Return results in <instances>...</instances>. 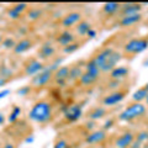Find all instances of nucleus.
Returning a JSON list of instances; mask_svg holds the SVG:
<instances>
[{"mask_svg": "<svg viewBox=\"0 0 148 148\" xmlns=\"http://www.w3.org/2000/svg\"><path fill=\"white\" fill-rule=\"evenodd\" d=\"M91 58L94 59L101 74H109L114 68L117 67V63L122 59V53L114 49L110 46H105V47L100 48Z\"/></svg>", "mask_w": 148, "mask_h": 148, "instance_id": "1", "label": "nucleus"}, {"mask_svg": "<svg viewBox=\"0 0 148 148\" xmlns=\"http://www.w3.org/2000/svg\"><path fill=\"white\" fill-rule=\"evenodd\" d=\"M30 121L40 125H45L53 119V106L52 103L48 100H38L32 105L29 111Z\"/></svg>", "mask_w": 148, "mask_h": 148, "instance_id": "2", "label": "nucleus"}, {"mask_svg": "<svg viewBox=\"0 0 148 148\" xmlns=\"http://www.w3.org/2000/svg\"><path fill=\"white\" fill-rule=\"evenodd\" d=\"M62 62H63V57L56 58V61H53L49 66H46L42 72H40L38 74H36L35 77L31 78L30 85L34 89H42V88L47 86L51 82H53V74L61 67Z\"/></svg>", "mask_w": 148, "mask_h": 148, "instance_id": "3", "label": "nucleus"}, {"mask_svg": "<svg viewBox=\"0 0 148 148\" xmlns=\"http://www.w3.org/2000/svg\"><path fill=\"white\" fill-rule=\"evenodd\" d=\"M100 77H101L100 69L95 64L94 59L90 58L85 62L84 73L82 74V77L79 78V80H78V85L82 88H89L91 85H94L95 83L99 80Z\"/></svg>", "mask_w": 148, "mask_h": 148, "instance_id": "4", "label": "nucleus"}, {"mask_svg": "<svg viewBox=\"0 0 148 148\" xmlns=\"http://www.w3.org/2000/svg\"><path fill=\"white\" fill-rule=\"evenodd\" d=\"M147 106L143 103H131L119 114L117 120L121 122H132L146 116Z\"/></svg>", "mask_w": 148, "mask_h": 148, "instance_id": "5", "label": "nucleus"}, {"mask_svg": "<svg viewBox=\"0 0 148 148\" xmlns=\"http://www.w3.org/2000/svg\"><path fill=\"white\" fill-rule=\"evenodd\" d=\"M148 48V36L133 37L128 40L123 45V54L126 56H136L140 54Z\"/></svg>", "mask_w": 148, "mask_h": 148, "instance_id": "6", "label": "nucleus"}, {"mask_svg": "<svg viewBox=\"0 0 148 148\" xmlns=\"http://www.w3.org/2000/svg\"><path fill=\"white\" fill-rule=\"evenodd\" d=\"M56 53H57V46L52 41L47 40L43 41L38 47V49H37V58L45 63L47 61H52L56 57Z\"/></svg>", "mask_w": 148, "mask_h": 148, "instance_id": "7", "label": "nucleus"}, {"mask_svg": "<svg viewBox=\"0 0 148 148\" xmlns=\"http://www.w3.org/2000/svg\"><path fill=\"white\" fill-rule=\"evenodd\" d=\"M126 95H127V91L121 89L109 91L101 99V106H104V108H114V106L121 104L125 100V98H126Z\"/></svg>", "mask_w": 148, "mask_h": 148, "instance_id": "8", "label": "nucleus"}, {"mask_svg": "<svg viewBox=\"0 0 148 148\" xmlns=\"http://www.w3.org/2000/svg\"><path fill=\"white\" fill-rule=\"evenodd\" d=\"M84 109V104L83 103H75L72 105H68L66 109L63 110V116L64 120L68 123H74L77 122L78 120H80V117L83 116V110Z\"/></svg>", "mask_w": 148, "mask_h": 148, "instance_id": "9", "label": "nucleus"}, {"mask_svg": "<svg viewBox=\"0 0 148 148\" xmlns=\"http://www.w3.org/2000/svg\"><path fill=\"white\" fill-rule=\"evenodd\" d=\"M83 14L80 11H69L64 16H62L59 21V26L63 30H72L83 20Z\"/></svg>", "mask_w": 148, "mask_h": 148, "instance_id": "10", "label": "nucleus"}, {"mask_svg": "<svg viewBox=\"0 0 148 148\" xmlns=\"http://www.w3.org/2000/svg\"><path fill=\"white\" fill-rule=\"evenodd\" d=\"M46 67V64L42 62V61H40L37 57L35 58H31L29 59L26 63H25V66H24V74L27 77H35L36 74H38L40 72H42L43 69Z\"/></svg>", "mask_w": 148, "mask_h": 148, "instance_id": "11", "label": "nucleus"}, {"mask_svg": "<svg viewBox=\"0 0 148 148\" xmlns=\"http://www.w3.org/2000/svg\"><path fill=\"white\" fill-rule=\"evenodd\" d=\"M143 20V15L142 12L138 14H132V15H125V16H119L116 25L121 29H128V27L136 26Z\"/></svg>", "mask_w": 148, "mask_h": 148, "instance_id": "12", "label": "nucleus"}, {"mask_svg": "<svg viewBox=\"0 0 148 148\" xmlns=\"http://www.w3.org/2000/svg\"><path fill=\"white\" fill-rule=\"evenodd\" d=\"M106 137H108V132H106L105 130L96 128V130H92V131L88 132L84 142L88 146H96V145L103 143L106 140Z\"/></svg>", "mask_w": 148, "mask_h": 148, "instance_id": "13", "label": "nucleus"}, {"mask_svg": "<svg viewBox=\"0 0 148 148\" xmlns=\"http://www.w3.org/2000/svg\"><path fill=\"white\" fill-rule=\"evenodd\" d=\"M78 40V37L74 34V31L72 30H62L61 32H58L56 36V45L61 48H64L69 46L71 43L75 42Z\"/></svg>", "mask_w": 148, "mask_h": 148, "instance_id": "14", "label": "nucleus"}, {"mask_svg": "<svg viewBox=\"0 0 148 148\" xmlns=\"http://www.w3.org/2000/svg\"><path fill=\"white\" fill-rule=\"evenodd\" d=\"M29 4L27 3H17V4H14L12 6H10L6 11V16L10 18V20L16 21L18 20L24 14H26V11L29 10Z\"/></svg>", "mask_w": 148, "mask_h": 148, "instance_id": "15", "label": "nucleus"}, {"mask_svg": "<svg viewBox=\"0 0 148 148\" xmlns=\"http://www.w3.org/2000/svg\"><path fill=\"white\" fill-rule=\"evenodd\" d=\"M69 79V66H61L53 74V82L56 85L63 88L68 84Z\"/></svg>", "mask_w": 148, "mask_h": 148, "instance_id": "16", "label": "nucleus"}, {"mask_svg": "<svg viewBox=\"0 0 148 148\" xmlns=\"http://www.w3.org/2000/svg\"><path fill=\"white\" fill-rule=\"evenodd\" d=\"M84 69H85V62L84 61H80V62H77L69 66V79L68 83H78L79 78L82 77V74L84 73Z\"/></svg>", "mask_w": 148, "mask_h": 148, "instance_id": "17", "label": "nucleus"}, {"mask_svg": "<svg viewBox=\"0 0 148 148\" xmlns=\"http://www.w3.org/2000/svg\"><path fill=\"white\" fill-rule=\"evenodd\" d=\"M135 132L132 131H125L121 133L116 140H115V147L116 148H130L135 141Z\"/></svg>", "mask_w": 148, "mask_h": 148, "instance_id": "18", "label": "nucleus"}, {"mask_svg": "<svg viewBox=\"0 0 148 148\" xmlns=\"http://www.w3.org/2000/svg\"><path fill=\"white\" fill-rule=\"evenodd\" d=\"M32 46H34V41L29 37H22L21 40L16 41V45L15 47L12 48V53L16 54V56H21L26 53L27 51H30L32 48Z\"/></svg>", "mask_w": 148, "mask_h": 148, "instance_id": "19", "label": "nucleus"}, {"mask_svg": "<svg viewBox=\"0 0 148 148\" xmlns=\"http://www.w3.org/2000/svg\"><path fill=\"white\" fill-rule=\"evenodd\" d=\"M142 8H143L142 4H138V3H125V4H121L119 15L125 16V15H132V14L142 12Z\"/></svg>", "mask_w": 148, "mask_h": 148, "instance_id": "20", "label": "nucleus"}, {"mask_svg": "<svg viewBox=\"0 0 148 148\" xmlns=\"http://www.w3.org/2000/svg\"><path fill=\"white\" fill-rule=\"evenodd\" d=\"M128 75H130V68L126 66H117L109 73L110 80H116V82H122Z\"/></svg>", "mask_w": 148, "mask_h": 148, "instance_id": "21", "label": "nucleus"}, {"mask_svg": "<svg viewBox=\"0 0 148 148\" xmlns=\"http://www.w3.org/2000/svg\"><path fill=\"white\" fill-rule=\"evenodd\" d=\"M92 24L90 21L85 20V18H83V20L78 24L75 27H74V34H75L77 37H85L86 34L89 32L90 29H92Z\"/></svg>", "mask_w": 148, "mask_h": 148, "instance_id": "22", "label": "nucleus"}, {"mask_svg": "<svg viewBox=\"0 0 148 148\" xmlns=\"http://www.w3.org/2000/svg\"><path fill=\"white\" fill-rule=\"evenodd\" d=\"M106 114H108V110L104 106H95V108H92L89 112H88L86 117L90 120V121H99L103 117L106 116Z\"/></svg>", "mask_w": 148, "mask_h": 148, "instance_id": "23", "label": "nucleus"}, {"mask_svg": "<svg viewBox=\"0 0 148 148\" xmlns=\"http://www.w3.org/2000/svg\"><path fill=\"white\" fill-rule=\"evenodd\" d=\"M120 8H121V4L116 3V1H110V3H105L103 8H101V12L106 16H114L119 14Z\"/></svg>", "mask_w": 148, "mask_h": 148, "instance_id": "24", "label": "nucleus"}, {"mask_svg": "<svg viewBox=\"0 0 148 148\" xmlns=\"http://www.w3.org/2000/svg\"><path fill=\"white\" fill-rule=\"evenodd\" d=\"M43 15V11L41 8H29V10L26 11V18L31 22H35L37 20H40Z\"/></svg>", "mask_w": 148, "mask_h": 148, "instance_id": "25", "label": "nucleus"}, {"mask_svg": "<svg viewBox=\"0 0 148 148\" xmlns=\"http://www.w3.org/2000/svg\"><path fill=\"white\" fill-rule=\"evenodd\" d=\"M21 112L22 109L18 105H12V108L10 110V114L8 116V121L9 123H16L18 121V119L21 117Z\"/></svg>", "mask_w": 148, "mask_h": 148, "instance_id": "26", "label": "nucleus"}, {"mask_svg": "<svg viewBox=\"0 0 148 148\" xmlns=\"http://www.w3.org/2000/svg\"><path fill=\"white\" fill-rule=\"evenodd\" d=\"M147 96H148V90L145 86H141L140 89H137L132 94V100H133V103H143Z\"/></svg>", "mask_w": 148, "mask_h": 148, "instance_id": "27", "label": "nucleus"}, {"mask_svg": "<svg viewBox=\"0 0 148 148\" xmlns=\"http://www.w3.org/2000/svg\"><path fill=\"white\" fill-rule=\"evenodd\" d=\"M82 45H83V41H78L77 40L75 42H73V43H71L69 46H67V47L62 48V52L64 54H72L74 52H77V51L82 47Z\"/></svg>", "mask_w": 148, "mask_h": 148, "instance_id": "28", "label": "nucleus"}, {"mask_svg": "<svg viewBox=\"0 0 148 148\" xmlns=\"http://www.w3.org/2000/svg\"><path fill=\"white\" fill-rule=\"evenodd\" d=\"M15 45H16V41L12 38V37H9V36H6V37H4V40H3V42H1V47L3 49H6V51H12V48L15 47Z\"/></svg>", "mask_w": 148, "mask_h": 148, "instance_id": "29", "label": "nucleus"}, {"mask_svg": "<svg viewBox=\"0 0 148 148\" xmlns=\"http://www.w3.org/2000/svg\"><path fill=\"white\" fill-rule=\"evenodd\" d=\"M12 69L9 67V66H5V64H3L1 67H0V78H3V79H6V80H10V78L12 77Z\"/></svg>", "mask_w": 148, "mask_h": 148, "instance_id": "30", "label": "nucleus"}, {"mask_svg": "<svg viewBox=\"0 0 148 148\" xmlns=\"http://www.w3.org/2000/svg\"><path fill=\"white\" fill-rule=\"evenodd\" d=\"M32 89H34V88H32L30 84H27V85H24V86L18 88V89L16 90V94L18 96H27L32 91Z\"/></svg>", "mask_w": 148, "mask_h": 148, "instance_id": "31", "label": "nucleus"}, {"mask_svg": "<svg viewBox=\"0 0 148 148\" xmlns=\"http://www.w3.org/2000/svg\"><path fill=\"white\" fill-rule=\"evenodd\" d=\"M53 148H71V145H69L68 140H66V138H58L54 142Z\"/></svg>", "mask_w": 148, "mask_h": 148, "instance_id": "32", "label": "nucleus"}, {"mask_svg": "<svg viewBox=\"0 0 148 148\" xmlns=\"http://www.w3.org/2000/svg\"><path fill=\"white\" fill-rule=\"evenodd\" d=\"M96 35H98V30H96L95 27H92V29L89 30V32L86 34L85 37L88 40H92V38H95V37H96Z\"/></svg>", "mask_w": 148, "mask_h": 148, "instance_id": "33", "label": "nucleus"}, {"mask_svg": "<svg viewBox=\"0 0 148 148\" xmlns=\"http://www.w3.org/2000/svg\"><path fill=\"white\" fill-rule=\"evenodd\" d=\"M114 122H115V121H114V120H112V119H111V120H108V121H106V122H105V125H104V126H103V130H105V131H106V132H108V130H110V128H111V127H112V126H114V125H115Z\"/></svg>", "mask_w": 148, "mask_h": 148, "instance_id": "34", "label": "nucleus"}, {"mask_svg": "<svg viewBox=\"0 0 148 148\" xmlns=\"http://www.w3.org/2000/svg\"><path fill=\"white\" fill-rule=\"evenodd\" d=\"M9 94H11V90L10 89H3V90H0V100L5 99Z\"/></svg>", "mask_w": 148, "mask_h": 148, "instance_id": "35", "label": "nucleus"}, {"mask_svg": "<svg viewBox=\"0 0 148 148\" xmlns=\"http://www.w3.org/2000/svg\"><path fill=\"white\" fill-rule=\"evenodd\" d=\"M0 148H16V146L14 145L12 142H6V143H4V145Z\"/></svg>", "mask_w": 148, "mask_h": 148, "instance_id": "36", "label": "nucleus"}, {"mask_svg": "<svg viewBox=\"0 0 148 148\" xmlns=\"http://www.w3.org/2000/svg\"><path fill=\"white\" fill-rule=\"evenodd\" d=\"M5 121H6L5 115H4V112H1V111H0V126H3V125L5 123Z\"/></svg>", "mask_w": 148, "mask_h": 148, "instance_id": "37", "label": "nucleus"}, {"mask_svg": "<svg viewBox=\"0 0 148 148\" xmlns=\"http://www.w3.org/2000/svg\"><path fill=\"white\" fill-rule=\"evenodd\" d=\"M9 80H6V79H3V78H0V88H1V86H4V85H5L6 84V83H8Z\"/></svg>", "mask_w": 148, "mask_h": 148, "instance_id": "38", "label": "nucleus"}, {"mask_svg": "<svg viewBox=\"0 0 148 148\" xmlns=\"http://www.w3.org/2000/svg\"><path fill=\"white\" fill-rule=\"evenodd\" d=\"M32 141H34V136H31V137L29 136V137H26V140H25L26 143H31Z\"/></svg>", "mask_w": 148, "mask_h": 148, "instance_id": "39", "label": "nucleus"}, {"mask_svg": "<svg viewBox=\"0 0 148 148\" xmlns=\"http://www.w3.org/2000/svg\"><path fill=\"white\" fill-rule=\"evenodd\" d=\"M3 40H4V36H3V34H1V32H0V46H1Z\"/></svg>", "mask_w": 148, "mask_h": 148, "instance_id": "40", "label": "nucleus"}, {"mask_svg": "<svg viewBox=\"0 0 148 148\" xmlns=\"http://www.w3.org/2000/svg\"><path fill=\"white\" fill-rule=\"evenodd\" d=\"M145 103H146L145 105H146V106H147V108H148V96H147V98H146V100H145Z\"/></svg>", "mask_w": 148, "mask_h": 148, "instance_id": "41", "label": "nucleus"}, {"mask_svg": "<svg viewBox=\"0 0 148 148\" xmlns=\"http://www.w3.org/2000/svg\"><path fill=\"white\" fill-rule=\"evenodd\" d=\"M143 86H145V88H146V89H147V90H148V82H147V83H146V85H143Z\"/></svg>", "mask_w": 148, "mask_h": 148, "instance_id": "42", "label": "nucleus"}, {"mask_svg": "<svg viewBox=\"0 0 148 148\" xmlns=\"http://www.w3.org/2000/svg\"><path fill=\"white\" fill-rule=\"evenodd\" d=\"M146 27H148V20L146 21Z\"/></svg>", "mask_w": 148, "mask_h": 148, "instance_id": "43", "label": "nucleus"}]
</instances>
